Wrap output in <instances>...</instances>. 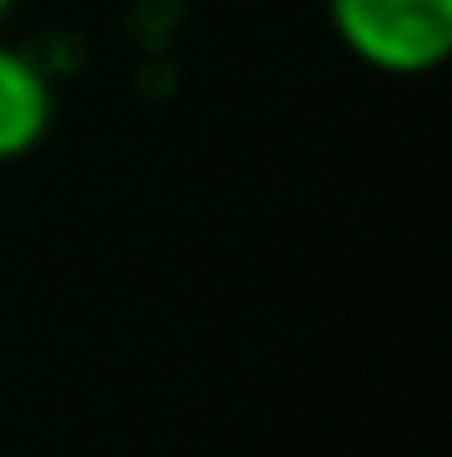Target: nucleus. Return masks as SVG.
Returning a JSON list of instances; mask_svg holds the SVG:
<instances>
[{"instance_id": "f257e3e1", "label": "nucleus", "mask_w": 452, "mask_h": 457, "mask_svg": "<svg viewBox=\"0 0 452 457\" xmlns=\"http://www.w3.org/2000/svg\"><path fill=\"white\" fill-rule=\"evenodd\" d=\"M340 48L394 80L442 70L452 54V0H331Z\"/></svg>"}, {"instance_id": "f03ea898", "label": "nucleus", "mask_w": 452, "mask_h": 457, "mask_svg": "<svg viewBox=\"0 0 452 457\" xmlns=\"http://www.w3.org/2000/svg\"><path fill=\"white\" fill-rule=\"evenodd\" d=\"M48 128H54V80L27 48L0 43V165L27 160L48 138Z\"/></svg>"}, {"instance_id": "7ed1b4c3", "label": "nucleus", "mask_w": 452, "mask_h": 457, "mask_svg": "<svg viewBox=\"0 0 452 457\" xmlns=\"http://www.w3.org/2000/svg\"><path fill=\"white\" fill-rule=\"evenodd\" d=\"M11 5H16V0H0V21H5V16H11Z\"/></svg>"}]
</instances>
